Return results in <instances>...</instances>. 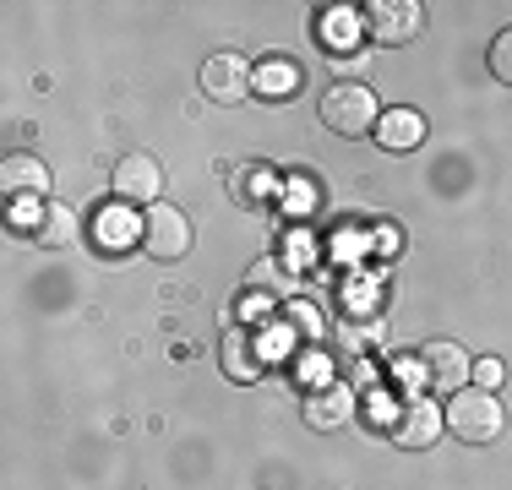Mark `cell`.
<instances>
[{
  "label": "cell",
  "mask_w": 512,
  "mask_h": 490,
  "mask_svg": "<svg viewBox=\"0 0 512 490\" xmlns=\"http://www.w3.org/2000/svg\"><path fill=\"white\" fill-rule=\"evenodd\" d=\"M442 425L458 441H469V447H491V441L507 431V409H502V398H496V392L463 387V392H453V403L442 409Z\"/></svg>",
  "instance_id": "1"
},
{
  "label": "cell",
  "mask_w": 512,
  "mask_h": 490,
  "mask_svg": "<svg viewBox=\"0 0 512 490\" xmlns=\"http://www.w3.org/2000/svg\"><path fill=\"white\" fill-rule=\"evenodd\" d=\"M376 120H382V109L365 82H333L322 93V126L338 137H365V131H376Z\"/></svg>",
  "instance_id": "2"
},
{
  "label": "cell",
  "mask_w": 512,
  "mask_h": 490,
  "mask_svg": "<svg viewBox=\"0 0 512 490\" xmlns=\"http://www.w3.org/2000/svg\"><path fill=\"white\" fill-rule=\"evenodd\" d=\"M142 251L153 256V262H180V256L191 251V224L180 207L169 202H153L148 218H142Z\"/></svg>",
  "instance_id": "3"
},
{
  "label": "cell",
  "mask_w": 512,
  "mask_h": 490,
  "mask_svg": "<svg viewBox=\"0 0 512 490\" xmlns=\"http://www.w3.org/2000/svg\"><path fill=\"white\" fill-rule=\"evenodd\" d=\"M420 376H425V387H436V392H463L469 387V376H474V360H469V349L453 338H431L420 349Z\"/></svg>",
  "instance_id": "4"
},
{
  "label": "cell",
  "mask_w": 512,
  "mask_h": 490,
  "mask_svg": "<svg viewBox=\"0 0 512 490\" xmlns=\"http://www.w3.org/2000/svg\"><path fill=\"white\" fill-rule=\"evenodd\" d=\"M387 436H393V447H409V452L431 447V441L442 436V409L425 403V398H404L387 414Z\"/></svg>",
  "instance_id": "5"
},
{
  "label": "cell",
  "mask_w": 512,
  "mask_h": 490,
  "mask_svg": "<svg viewBox=\"0 0 512 490\" xmlns=\"http://www.w3.org/2000/svg\"><path fill=\"white\" fill-rule=\"evenodd\" d=\"M251 77H256V66L246 55H207L202 93L213 98V104H246V98H251Z\"/></svg>",
  "instance_id": "6"
},
{
  "label": "cell",
  "mask_w": 512,
  "mask_h": 490,
  "mask_svg": "<svg viewBox=\"0 0 512 490\" xmlns=\"http://www.w3.org/2000/svg\"><path fill=\"white\" fill-rule=\"evenodd\" d=\"M365 28H371L376 44H409L425 28V6H414V0H376V6H365Z\"/></svg>",
  "instance_id": "7"
},
{
  "label": "cell",
  "mask_w": 512,
  "mask_h": 490,
  "mask_svg": "<svg viewBox=\"0 0 512 490\" xmlns=\"http://www.w3.org/2000/svg\"><path fill=\"white\" fill-rule=\"evenodd\" d=\"M109 180H115V196H120V202H148V207H153L158 196H164V164H158L153 153H126Z\"/></svg>",
  "instance_id": "8"
},
{
  "label": "cell",
  "mask_w": 512,
  "mask_h": 490,
  "mask_svg": "<svg viewBox=\"0 0 512 490\" xmlns=\"http://www.w3.org/2000/svg\"><path fill=\"white\" fill-rule=\"evenodd\" d=\"M0 186H6L11 202H44V196H50V169L33 153H11L6 164H0Z\"/></svg>",
  "instance_id": "9"
},
{
  "label": "cell",
  "mask_w": 512,
  "mask_h": 490,
  "mask_svg": "<svg viewBox=\"0 0 512 490\" xmlns=\"http://www.w3.org/2000/svg\"><path fill=\"white\" fill-rule=\"evenodd\" d=\"M349 420H355V392H349L344 382H327L306 398V425L311 431H338V425H349Z\"/></svg>",
  "instance_id": "10"
},
{
  "label": "cell",
  "mask_w": 512,
  "mask_h": 490,
  "mask_svg": "<svg viewBox=\"0 0 512 490\" xmlns=\"http://www.w3.org/2000/svg\"><path fill=\"white\" fill-rule=\"evenodd\" d=\"M218 354H224V376L229 382H256L262 376V354H256V343L246 327H229L224 343H218Z\"/></svg>",
  "instance_id": "11"
},
{
  "label": "cell",
  "mask_w": 512,
  "mask_h": 490,
  "mask_svg": "<svg viewBox=\"0 0 512 490\" xmlns=\"http://www.w3.org/2000/svg\"><path fill=\"white\" fill-rule=\"evenodd\" d=\"M376 142H382L387 153H409V147L425 142V120L414 115V109H382V120H376Z\"/></svg>",
  "instance_id": "12"
},
{
  "label": "cell",
  "mask_w": 512,
  "mask_h": 490,
  "mask_svg": "<svg viewBox=\"0 0 512 490\" xmlns=\"http://www.w3.org/2000/svg\"><path fill=\"white\" fill-rule=\"evenodd\" d=\"M77 207H66V202H44V218H39V229H33V240L39 245H77Z\"/></svg>",
  "instance_id": "13"
},
{
  "label": "cell",
  "mask_w": 512,
  "mask_h": 490,
  "mask_svg": "<svg viewBox=\"0 0 512 490\" xmlns=\"http://www.w3.org/2000/svg\"><path fill=\"white\" fill-rule=\"evenodd\" d=\"M229 180H235V202L240 207H262L267 196H273V169L267 164H246V169H235Z\"/></svg>",
  "instance_id": "14"
},
{
  "label": "cell",
  "mask_w": 512,
  "mask_h": 490,
  "mask_svg": "<svg viewBox=\"0 0 512 490\" xmlns=\"http://www.w3.org/2000/svg\"><path fill=\"white\" fill-rule=\"evenodd\" d=\"M251 88H256V93H267V98L295 93V88H300V66H289V60H267V66H256Z\"/></svg>",
  "instance_id": "15"
},
{
  "label": "cell",
  "mask_w": 512,
  "mask_h": 490,
  "mask_svg": "<svg viewBox=\"0 0 512 490\" xmlns=\"http://www.w3.org/2000/svg\"><path fill=\"white\" fill-rule=\"evenodd\" d=\"M251 289H256V300H284L289 278L278 273V262H256L251 267Z\"/></svg>",
  "instance_id": "16"
},
{
  "label": "cell",
  "mask_w": 512,
  "mask_h": 490,
  "mask_svg": "<svg viewBox=\"0 0 512 490\" xmlns=\"http://www.w3.org/2000/svg\"><path fill=\"white\" fill-rule=\"evenodd\" d=\"M491 71L512 88V28H507V33H496V44H491Z\"/></svg>",
  "instance_id": "17"
},
{
  "label": "cell",
  "mask_w": 512,
  "mask_h": 490,
  "mask_svg": "<svg viewBox=\"0 0 512 490\" xmlns=\"http://www.w3.org/2000/svg\"><path fill=\"white\" fill-rule=\"evenodd\" d=\"M322 39L327 44H349V39H355V22H349V17H327L322 22Z\"/></svg>",
  "instance_id": "18"
},
{
  "label": "cell",
  "mask_w": 512,
  "mask_h": 490,
  "mask_svg": "<svg viewBox=\"0 0 512 490\" xmlns=\"http://www.w3.org/2000/svg\"><path fill=\"white\" fill-rule=\"evenodd\" d=\"M474 382H480L485 392H491L496 382H502V365H496V360H474Z\"/></svg>",
  "instance_id": "19"
}]
</instances>
